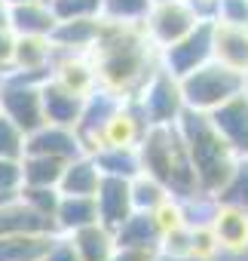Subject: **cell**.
Masks as SVG:
<instances>
[{
	"instance_id": "37",
	"label": "cell",
	"mask_w": 248,
	"mask_h": 261,
	"mask_svg": "<svg viewBox=\"0 0 248 261\" xmlns=\"http://www.w3.org/2000/svg\"><path fill=\"white\" fill-rule=\"evenodd\" d=\"M242 92H245V98H248V71L242 74Z\"/></svg>"
},
{
	"instance_id": "15",
	"label": "cell",
	"mask_w": 248,
	"mask_h": 261,
	"mask_svg": "<svg viewBox=\"0 0 248 261\" xmlns=\"http://www.w3.org/2000/svg\"><path fill=\"white\" fill-rule=\"evenodd\" d=\"M101 25H104L101 16H95V19H68V22H55L49 40H52V46H58V49H65V53H92V46L98 43Z\"/></svg>"
},
{
	"instance_id": "27",
	"label": "cell",
	"mask_w": 248,
	"mask_h": 261,
	"mask_svg": "<svg viewBox=\"0 0 248 261\" xmlns=\"http://www.w3.org/2000/svg\"><path fill=\"white\" fill-rule=\"evenodd\" d=\"M150 7V0H101V19L119 25H141Z\"/></svg>"
},
{
	"instance_id": "33",
	"label": "cell",
	"mask_w": 248,
	"mask_h": 261,
	"mask_svg": "<svg viewBox=\"0 0 248 261\" xmlns=\"http://www.w3.org/2000/svg\"><path fill=\"white\" fill-rule=\"evenodd\" d=\"M43 261H83V258H80V252L74 249L71 237H65V233H55V240H52L49 252L43 255Z\"/></svg>"
},
{
	"instance_id": "13",
	"label": "cell",
	"mask_w": 248,
	"mask_h": 261,
	"mask_svg": "<svg viewBox=\"0 0 248 261\" xmlns=\"http://www.w3.org/2000/svg\"><path fill=\"white\" fill-rule=\"evenodd\" d=\"M211 59L245 74L248 71V25H224L214 22L211 34Z\"/></svg>"
},
{
	"instance_id": "26",
	"label": "cell",
	"mask_w": 248,
	"mask_h": 261,
	"mask_svg": "<svg viewBox=\"0 0 248 261\" xmlns=\"http://www.w3.org/2000/svg\"><path fill=\"white\" fill-rule=\"evenodd\" d=\"M169 197H172V194H169L157 178H150L147 172H138V175L132 178V206H135L138 212H157Z\"/></svg>"
},
{
	"instance_id": "18",
	"label": "cell",
	"mask_w": 248,
	"mask_h": 261,
	"mask_svg": "<svg viewBox=\"0 0 248 261\" xmlns=\"http://www.w3.org/2000/svg\"><path fill=\"white\" fill-rule=\"evenodd\" d=\"M52 40L49 37H16V49H13V71H25V74H43L49 77V65H52Z\"/></svg>"
},
{
	"instance_id": "11",
	"label": "cell",
	"mask_w": 248,
	"mask_h": 261,
	"mask_svg": "<svg viewBox=\"0 0 248 261\" xmlns=\"http://www.w3.org/2000/svg\"><path fill=\"white\" fill-rule=\"evenodd\" d=\"M25 154H43V157H55V160H74L83 151V142L77 136V129L71 126H55V123H43L40 129L28 133L25 139Z\"/></svg>"
},
{
	"instance_id": "5",
	"label": "cell",
	"mask_w": 248,
	"mask_h": 261,
	"mask_svg": "<svg viewBox=\"0 0 248 261\" xmlns=\"http://www.w3.org/2000/svg\"><path fill=\"white\" fill-rule=\"evenodd\" d=\"M43 74H25V71H7L0 74V114H7L22 133L40 129L43 120V101H40V83Z\"/></svg>"
},
{
	"instance_id": "39",
	"label": "cell",
	"mask_w": 248,
	"mask_h": 261,
	"mask_svg": "<svg viewBox=\"0 0 248 261\" xmlns=\"http://www.w3.org/2000/svg\"><path fill=\"white\" fill-rule=\"evenodd\" d=\"M10 197H16V194H0V203H7Z\"/></svg>"
},
{
	"instance_id": "24",
	"label": "cell",
	"mask_w": 248,
	"mask_h": 261,
	"mask_svg": "<svg viewBox=\"0 0 248 261\" xmlns=\"http://www.w3.org/2000/svg\"><path fill=\"white\" fill-rule=\"evenodd\" d=\"M61 172H65V160L43 157V154L22 157V185L25 188H58Z\"/></svg>"
},
{
	"instance_id": "3",
	"label": "cell",
	"mask_w": 248,
	"mask_h": 261,
	"mask_svg": "<svg viewBox=\"0 0 248 261\" xmlns=\"http://www.w3.org/2000/svg\"><path fill=\"white\" fill-rule=\"evenodd\" d=\"M138 157H141V172L157 178L175 200H190L202 194L178 126H147L138 142Z\"/></svg>"
},
{
	"instance_id": "16",
	"label": "cell",
	"mask_w": 248,
	"mask_h": 261,
	"mask_svg": "<svg viewBox=\"0 0 248 261\" xmlns=\"http://www.w3.org/2000/svg\"><path fill=\"white\" fill-rule=\"evenodd\" d=\"M10 28L16 37H49L55 28L49 0H28L10 7Z\"/></svg>"
},
{
	"instance_id": "23",
	"label": "cell",
	"mask_w": 248,
	"mask_h": 261,
	"mask_svg": "<svg viewBox=\"0 0 248 261\" xmlns=\"http://www.w3.org/2000/svg\"><path fill=\"white\" fill-rule=\"evenodd\" d=\"M65 237H71V243H74V249L80 252L83 261H107L116 249L113 230H107L101 221H95L89 227H80L74 233H65Z\"/></svg>"
},
{
	"instance_id": "1",
	"label": "cell",
	"mask_w": 248,
	"mask_h": 261,
	"mask_svg": "<svg viewBox=\"0 0 248 261\" xmlns=\"http://www.w3.org/2000/svg\"><path fill=\"white\" fill-rule=\"evenodd\" d=\"M89 59L95 65L98 83L122 98L135 95L141 83L160 68V49L147 40L144 25H119L107 19Z\"/></svg>"
},
{
	"instance_id": "20",
	"label": "cell",
	"mask_w": 248,
	"mask_h": 261,
	"mask_svg": "<svg viewBox=\"0 0 248 261\" xmlns=\"http://www.w3.org/2000/svg\"><path fill=\"white\" fill-rule=\"evenodd\" d=\"M95 221H98L95 197H74V194L58 197V206H55V230L58 233H74Z\"/></svg>"
},
{
	"instance_id": "22",
	"label": "cell",
	"mask_w": 248,
	"mask_h": 261,
	"mask_svg": "<svg viewBox=\"0 0 248 261\" xmlns=\"http://www.w3.org/2000/svg\"><path fill=\"white\" fill-rule=\"evenodd\" d=\"M55 233H4L0 261H43Z\"/></svg>"
},
{
	"instance_id": "10",
	"label": "cell",
	"mask_w": 248,
	"mask_h": 261,
	"mask_svg": "<svg viewBox=\"0 0 248 261\" xmlns=\"http://www.w3.org/2000/svg\"><path fill=\"white\" fill-rule=\"evenodd\" d=\"M95 206H98V221L107 230H116L135 212V206H132V178L101 175L98 191H95Z\"/></svg>"
},
{
	"instance_id": "32",
	"label": "cell",
	"mask_w": 248,
	"mask_h": 261,
	"mask_svg": "<svg viewBox=\"0 0 248 261\" xmlns=\"http://www.w3.org/2000/svg\"><path fill=\"white\" fill-rule=\"evenodd\" d=\"M22 188V160H0V194H19Z\"/></svg>"
},
{
	"instance_id": "14",
	"label": "cell",
	"mask_w": 248,
	"mask_h": 261,
	"mask_svg": "<svg viewBox=\"0 0 248 261\" xmlns=\"http://www.w3.org/2000/svg\"><path fill=\"white\" fill-rule=\"evenodd\" d=\"M208 227H211L221 249H227V252H245L248 249V212L227 206V203H214Z\"/></svg>"
},
{
	"instance_id": "4",
	"label": "cell",
	"mask_w": 248,
	"mask_h": 261,
	"mask_svg": "<svg viewBox=\"0 0 248 261\" xmlns=\"http://www.w3.org/2000/svg\"><path fill=\"white\" fill-rule=\"evenodd\" d=\"M181 83V95H184V108L208 114L218 105H224L227 98L242 92V74L221 65V62H205L202 68L190 71L187 77L178 80Z\"/></svg>"
},
{
	"instance_id": "31",
	"label": "cell",
	"mask_w": 248,
	"mask_h": 261,
	"mask_svg": "<svg viewBox=\"0 0 248 261\" xmlns=\"http://www.w3.org/2000/svg\"><path fill=\"white\" fill-rule=\"evenodd\" d=\"M214 22H224V25H248V0H218Z\"/></svg>"
},
{
	"instance_id": "19",
	"label": "cell",
	"mask_w": 248,
	"mask_h": 261,
	"mask_svg": "<svg viewBox=\"0 0 248 261\" xmlns=\"http://www.w3.org/2000/svg\"><path fill=\"white\" fill-rule=\"evenodd\" d=\"M98 181H101V172H98L92 154H80V157L65 163V172H61V181H58V194L95 197Z\"/></svg>"
},
{
	"instance_id": "8",
	"label": "cell",
	"mask_w": 248,
	"mask_h": 261,
	"mask_svg": "<svg viewBox=\"0 0 248 261\" xmlns=\"http://www.w3.org/2000/svg\"><path fill=\"white\" fill-rule=\"evenodd\" d=\"M211 34H214V22H199L190 34H184L172 46L160 49V68L178 80L187 77L190 71L202 68L205 62H211Z\"/></svg>"
},
{
	"instance_id": "2",
	"label": "cell",
	"mask_w": 248,
	"mask_h": 261,
	"mask_svg": "<svg viewBox=\"0 0 248 261\" xmlns=\"http://www.w3.org/2000/svg\"><path fill=\"white\" fill-rule=\"evenodd\" d=\"M175 126H178V133L184 139V148H187V157H190V166H193L199 191L205 197H214L224 188V181L230 178V172H233L239 157L233 154V148L211 126L208 114L184 108V114L178 117Z\"/></svg>"
},
{
	"instance_id": "7",
	"label": "cell",
	"mask_w": 248,
	"mask_h": 261,
	"mask_svg": "<svg viewBox=\"0 0 248 261\" xmlns=\"http://www.w3.org/2000/svg\"><path fill=\"white\" fill-rule=\"evenodd\" d=\"M144 34L157 49L172 46L175 40H181L184 34H190L199 25V16L190 10L187 0H160L150 7V13L144 16Z\"/></svg>"
},
{
	"instance_id": "35",
	"label": "cell",
	"mask_w": 248,
	"mask_h": 261,
	"mask_svg": "<svg viewBox=\"0 0 248 261\" xmlns=\"http://www.w3.org/2000/svg\"><path fill=\"white\" fill-rule=\"evenodd\" d=\"M13 49H16V34H13V28H4V31H0V74L10 71Z\"/></svg>"
},
{
	"instance_id": "30",
	"label": "cell",
	"mask_w": 248,
	"mask_h": 261,
	"mask_svg": "<svg viewBox=\"0 0 248 261\" xmlns=\"http://www.w3.org/2000/svg\"><path fill=\"white\" fill-rule=\"evenodd\" d=\"M19 197L28 203V206H34L40 215H46V218H52L55 221V206H58V188H19Z\"/></svg>"
},
{
	"instance_id": "28",
	"label": "cell",
	"mask_w": 248,
	"mask_h": 261,
	"mask_svg": "<svg viewBox=\"0 0 248 261\" xmlns=\"http://www.w3.org/2000/svg\"><path fill=\"white\" fill-rule=\"evenodd\" d=\"M49 10H52L55 22L95 19V16H101V0H49Z\"/></svg>"
},
{
	"instance_id": "40",
	"label": "cell",
	"mask_w": 248,
	"mask_h": 261,
	"mask_svg": "<svg viewBox=\"0 0 248 261\" xmlns=\"http://www.w3.org/2000/svg\"><path fill=\"white\" fill-rule=\"evenodd\" d=\"M150 4H160V0H150Z\"/></svg>"
},
{
	"instance_id": "6",
	"label": "cell",
	"mask_w": 248,
	"mask_h": 261,
	"mask_svg": "<svg viewBox=\"0 0 248 261\" xmlns=\"http://www.w3.org/2000/svg\"><path fill=\"white\" fill-rule=\"evenodd\" d=\"M132 101L138 105V111H141L147 126H175L178 117L184 114L181 83H178V77H172L163 68H157L141 83V89L132 95Z\"/></svg>"
},
{
	"instance_id": "36",
	"label": "cell",
	"mask_w": 248,
	"mask_h": 261,
	"mask_svg": "<svg viewBox=\"0 0 248 261\" xmlns=\"http://www.w3.org/2000/svg\"><path fill=\"white\" fill-rule=\"evenodd\" d=\"M4 28H10V7L0 0V31H4Z\"/></svg>"
},
{
	"instance_id": "34",
	"label": "cell",
	"mask_w": 248,
	"mask_h": 261,
	"mask_svg": "<svg viewBox=\"0 0 248 261\" xmlns=\"http://www.w3.org/2000/svg\"><path fill=\"white\" fill-rule=\"evenodd\" d=\"M160 249H135V246H116L107 261H157Z\"/></svg>"
},
{
	"instance_id": "25",
	"label": "cell",
	"mask_w": 248,
	"mask_h": 261,
	"mask_svg": "<svg viewBox=\"0 0 248 261\" xmlns=\"http://www.w3.org/2000/svg\"><path fill=\"white\" fill-rule=\"evenodd\" d=\"M214 203H227V206H236V209L248 212V157H239L236 160L230 178L214 194Z\"/></svg>"
},
{
	"instance_id": "29",
	"label": "cell",
	"mask_w": 248,
	"mask_h": 261,
	"mask_svg": "<svg viewBox=\"0 0 248 261\" xmlns=\"http://www.w3.org/2000/svg\"><path fill=\"white\" fill-rule=\"evenodd\" d=\"M25 133L7 117L0 114V160H22L25 157Z\"/></svg>"
},
{
	"instance_id": "17",
	"label": "cell",
	"mask_w": 248,
	"mask_h": 261,
	"mask_svg": "<svg viewBox=\"0 0 248 261\" xmlns=\"http://www.w3.org/2000/svg\"><path fill=\"white\" fill-rule=\"evenodd\" d=\"M116 246H135V249H160V240H163V230L153 218V212H132L126 221H122L116 230Z\"/></svg>"
},
{
	"instance_id": "9",
	"label": "cell",
	"mask_w": 248,
	"mask_h": 261,
	"mask_svg": "<svg viewBox=\"0 0 248 261\" xmlns=\"http://www.w3.org/2000/svg\"><path fill=\"white\" fill-rule=\"evenodd\" d=\"M211 126L221 133V139L233 148L236 157H248V98L245 92L227 98L214 111H208Z\"/></svg>"
},
{
	"instance_id": "38",
	"label": "cell",
	"mask_w": 248,
	"mask_h": 261,
	"mask_svg": "<svg viewBox=\"0 0 248 261\" xmlns=\"http://www.w3.org/2000/svg\"><path fill=\"white\" fill-rule=\"evenodd\" d=\"M7 7H16V4H28V0H4Z\"/></svg>"
},
{
	"instance_id": "21",
	"label": "cell",
	"mask_w": 248,
	"mask_h": 261,
	"mask_svg": "<svg viewBox=\"0 0 248 261\" xmlns=\"http://www.w3.org/2000/svg\"><path fill=\"white\" fill-rule=\"evenodd\" d=\"M92 160L101 175H116V178H135L141 172V157L138 145H107L92 151Z\"/></svg>"
},
{
	"instance_id": "12",
	"label": "cell",
	"mask_w": 248,
	"mask_h": 261,
	"mask_svg": "<svg viewBox=\"0 0 248 261\" xmlns=\"http://www.w3.org/2000/svg\"><path fill=\"white\" fill-rule=\"evenodd\" d=\"M40 101H43V120H46V123L77 129L86 98L77 95V92H71L68 86H61L55 77H46V80L40 83Z\"/></svg>"
}]
</instances>
